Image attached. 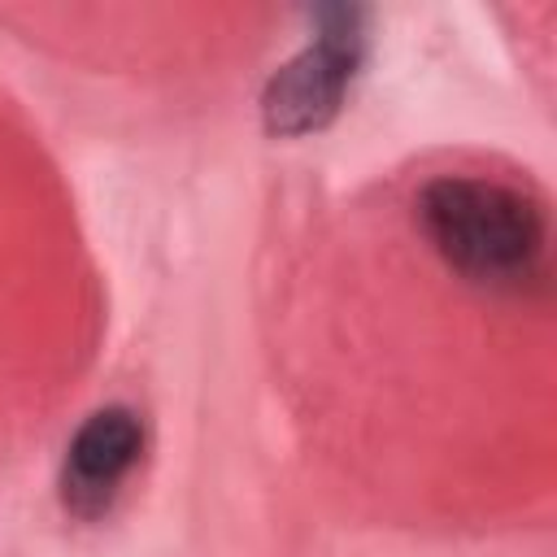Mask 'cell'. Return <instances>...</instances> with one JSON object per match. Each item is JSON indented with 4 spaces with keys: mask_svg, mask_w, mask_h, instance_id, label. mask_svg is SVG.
Listing matches in <instances>:
<instances>
[{
    "mask_svg": "<svg viewBox=\"0 0 557 557\" xmlns=\"http://www.w3.org/2000/svg\"><path fill=\"white\" fill-rule=\"evenodd\" d=\"M413 218L435 257L479 292L522 296L548 274V218L535 196L483 174H440Z\"/></svg>",
    "mask_w": 557,
    "mask_h": 557,
    "instance_id": "obj_1",
    "label": "cell"
},
{
    "mask_svg": "<svg viewBox=\"0 0 557 557\" xmlns=\"http://www.w3.org/2000/svg\"><path fill=\"white\" fill-rule=\"evenodd\" d=\"M313 39L283 61L261 87V126L274 139H300L326 131L366 61L370 13L361 4H322L309 13Z\"/></svg>",
    "mask_w": 557,
    "mask_h": 557,
    "instance_id": "obj_2",
    "label": "cell"
},
{
    "mask_svg": "<svg viewBox=\"0 0 557 557\" xmlns=\"http://www.w3.org/2000/svg\"><path fill=\"white\" fill-rule=\"evenodd\" d=\"M144 444H148V431L135 409L104 405L87 413L65 444L61 483H57L61 509L78 522H100L117 505L126 479L139 470Z\"/></svg>",
    "mask_w": 557,
    "mask_h": 557,
    "instance_id": "obj_3",
    "label": "cell"
}]
</instances>
